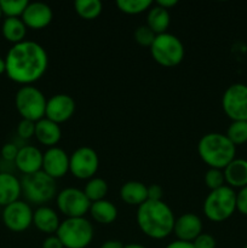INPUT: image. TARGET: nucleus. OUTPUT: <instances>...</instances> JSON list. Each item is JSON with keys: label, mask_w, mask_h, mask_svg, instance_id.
Instances as JSON below:
<instances>
[{"label": "nucleus", "mask_w": 247, "mask_h": 248, "mask_svg": "<svg viewBox=\"0 0 247 248\" xmlns=\"http://www.w3.org/2000/svg\"><path fill=\"white\" fill-rule=\"evenodd\" d=\"M48 67V55L36 41L24 40L12 45L5 56V73L12 81L33 85L43 78Z\"/></svg>", "instance_id": "obj_1"}, {"label": "nucleus", "mask_w": 247, "mask_h": 248, "mask_svg": "<svg viewBox=\"0 0 247 248\" xmlns=\"http://www.w3.org/2000/svg\"><path fill=\"white\" fill-rule=\"evenodd\" d=\"M136 220L145 236L153 240H164L173 232L176 218L171 207L162 200H147L138 206Z\"/></svg>", "instance_id": "obj_2"}, {"label": "nucleus", "mask_w": 247, "mask_h": 248, "mask_svg": "<svg viewBox=\"0 0 247 248\" xmlns=\"http://www.w3.org/2000/svg\"><path fill=\"white\" fill-rule=\"evenodd\" d=\"M198 154L210 169L224 170L236 157V147L224 133L210 132L199 140Z\"/></svg>", "instance_id": "obj_3"}, {"label": "nucleus", "mask_w": 247, "mask_h": 248, "mask_svg": "<svg viewBox=\"0 0 247 248\" xmlns=\"http://www.w3.org/2000/svg\"><path fill=\"white\" fill-rule=\"evenodd\" d=\"M202 210L211 222L220 223L229 219L236 211V191L228 186L210 191L203 201Z\"/></svg>", "instance_id": "obj_4"}, {"label": "nucleus", "mask_w": 247, "mask_h": 248, "mask_svg": "<svg viewBox=\"0 0 247 248\" xmlns=\"http://www.w3.org/2000/svg\"><path fill=\"white\" fill-rule=\"evenodd\" d=\"M64 248H86L94 236L92 223L85 217L65 218L56 232Z\"/></svg>", "instance_id": "obj_5"}, {"label": "nucleus", "mask_w": 247, "mask_h": 248, "mask_svg": "<svg viewBox=\"0 0 247 248\" xmlns=\"http://www.w3.org/2000/svg\"><path fill=\"white\" fill-rule=\"evenodd\" d=\"M21 186L22 195L26 198L27 202L39 206L50 202L58 194L55 179L43 171L23 176L21 179Z\"/></svg>", "instance_id": "obj_6"}, {"label": "nucleus", "mask_w": 247, "mask_h": 248, "mask_svg": "<svg viewBox=\"0 0 247 248\" xmlns=\"http://www.w3.org/2000/svg\"><path fill=\"white\" fill-rule=\"evenodd\" d=\"M149 48L155 62L166 68L178 65L183 61L185 52L181 39L171 33H162L155 36Z\"/></svg>", "instance_id": "obj_7"}, {"label": "nucleus", "mask_w": 247, "mask_h": 248, "mask_svg": "<svg viewBox=\"0 0 247 248\" xmlns=\"http://www.w3.org/2000/svg\"><path fill=\"white\" fill-rule=\"evenodd\" d=\"M46 103L45 94L33 85L22 86L15 96V106L22 119L34 123L45 118Z\"/></svg>", "instance_id": "obj_8"}, {"label": "nucleus", "mask_w": 247, "mask_h": 248, "mask_svg": "<svg viewBox=\"0 0 247 248\" xmlns=\"http://www.w3.org/2000/svg\"><path fill=\"white\" fill-rule=\"evenodd\" d=\"M56 205L58 211L65 218L85 217L90 211L91 201L85 195L84 190L77 188H65L56 196Z\"/></svg>", "instance_id": "obj_9"}, {"label": "nucleus", "mask_w": 247, "mask_h": 248, "mask_svg": "<svg viewBox=\"0 0 247 248\" xmlns=\"http://www.w3.org/2000/svg\"><path fill=\"white\" fill-rule=\"evenodd\" d=\"M222 108L232 121H247V85L236 82L228 86L222 96Z\"/></svg>", "instance_id": "obj_10"}, {"label": "nucleus", "mask_w": 247, "mask_h": 248, "mask_svg": "<svg viewBox=\"0 0 247 248\" xmlns=\"http://www.w3.org/2000/svg\"><path fill=\"white\" fill-rule=\"evenodd\" d=\"M99 167L98 154L91 147H80L69 156V172L77 179L93 178Z\"/></svg>", "instance_id": "obj_11"}, {"label": "nucleus", "mask_w": 247, "mask_h": 248, "mask_svg": "<svg viewBox=\"0 0 247 248\" xmlns=\"http://www.w3.org/2000/svg\"><path fill=\"white\" fill-rule=\"evenodd\" d=\"M33 212L31 205L26 201H15L2 210V223L14 232H22L33 225Z\"/></svg>", "instance_id": "obj_12"}, {"label": "nucleus", "mask_w": 247, "mask_h": 248, "mask_svg": "<svg viewBox=\"0 0 247 248\" xmlns=\"http://www.w3.org/2000/svg\"><path fill=\"white\" fill-rule=\"evenodd\" d=\"M77 103L69 94L57 93L51 96L46 103L45 118L56 124H62L74 115Z\"/></svg>", "instance_id": "obj_13"}, {"label": "nucleus", "mask_w": 247, "mask_h": 248, "mask_svg": "<svg viewBox=\"0 0 247 248\" xmlns=\"http://www.w3.org/2000/svg\"><path fill=\"white\" fill-rule=\"evenodd\" d=\"M43 172L56 179L62 178L69 172V155L60 147L48 148L43 153Z\"/></svg>", "instance_id": "obj_14"}, {"label": "nucleus", "mask_w": 247, "mask_h": 248, "mask_svg": "<svg viewBox=\"0 0 247 248\" xmlns=\"http://www.w3.org/2000/svg\"><path fill=\"white\" fill-rule=\"evenodd\" d=\"M21 18L27 28L38 31V29L46 28L51 23L53 18V11L50 5H47L46 2H29Z\"/></svg>", "instance_id": "obj_15"}, {"label": "nucleus", "mask_w": 247, "mask_h": 248, "mask_svg": "<svg viewBox=\"0 0 247 248\" xmlns=\"http://www.w3.org/2000/svg\"><path fill=\"white\" fill-rule=\"evenodd\" d=\"M202 220L195 213H184L176 218L173 234L177 240L185 242H193L202 232Z\"/></svg>", "instance_id": "obj_16"}, {"label": "nucleus", "mask_w": 247, "mask_h": 248, "mask_svg": "<svg viewBox=\"0 0 247 248\" xmlns=\"http://www.w3.org/2000/svg\"><path fill=\"white\" fill-rule=\"evenodd\" d=\"M15 165L24 176L36 173L43 170V153L34 145H23L18 149Z\"/></svg>", "instance_id": "obj_17"}, {"label": "nucleus", "mask_w": 247, "mask_h": 248, "mask_svg": "<svg viewBox=\"0 0 247 248\" xmlns=\"http://www.w3.org/2000/svg\"><path fill=\"white\" fill-rule=\"evenodd\" d=\"M60 224L61 222L58 215L53 208L48 207V206H39L33 212V225L44 234H56Z\"/></svg>", "instance_id": "obj_18"}, {"label": "nucleus", "mask_w": 247, "mask_h": 248, "mask_svg": "<svg viewBox=\"0 0 247 248\" xmlns=\"http://www.w3.org/2000/svg\"><path fill=\"white\" fill-rule=\"evenodd\" d=\"M22 195L21 181L7 172L0 173V206L6 207L10 203L19 200Z\"/></svg>", "instance_id": "obj_19"}, {"label": "nucleus", "mask_w": 247, "mask_h": 248, "mask_svg": "<svg viewBox=\"0 0 247 248\" xmlns=\"http://www.w3.org/2000/svg\"><path fill=\"white\" fill-rule=\"evenodd\" d=\"M34 137L40 144L52 148L56 147V144H58V142L61 140L62 130L58 124L44 118L35 123V136Z\"/></svg>", "instance_id": "obj_20"}, {"label": "nucleus", "mask_w": 247, "mask_h": 248, "mask_svg": "<svg viewBox=\"0 0 247 248\" xmlns=\"http://www.w3.org/2000/svg\"><path fill=\"white\" fill-rule=\"evenodd\" d=\"M225 184L232 189L247 186V160L235 157L224 170Z\"/></svg>", "instance_id": "obj_21"}, {"label": "nucleus", "mask_w": 247, "mask_h": 248, "mask_svg": "<svg viewBox=\"0 0 247 248\" xmlns=\"http://www.w3.org/2000/svg\"><path fill=\"white\" fill-rule=\"evenodd\" d=\"M120 198L130 206H140L148 200V186L138 181H128L120 188Z\"/></svg>", "instance_id": "obj_22"}, {"label": "nucleus", "mask_w": 247, "mask_h": 248, "mask_svg": "<svg viewBox=\"0 0 247 248\" xmlns=\"http://www.w3.org/2000/svg\"><path fill=\"white\" fill-rule=\"evenodd\" d=\"M89 213L92 219L99 224H111L118 218V208L113 202L108 200H99L91 202Z\"/></svg>", "instance_id": "obj_23"}, {"label": "nucleus", "mask_w": 247, "mask_h": 248, "mask_svg": "<svg viewBox=\"0 0 247 248\" xmlns=\"http://www.w3.org/2000/svg\"><path fill=\"white\" fill-rule=\"evenodd\" d=\"M27 29L21 17H6L2 22L1 33L5 40L16 45L26 40Z\"/></svg>", "instance_id": "obj_24"}, {"label": "nucleus", "mask_w": 247, "mask_h": 248, "mask_svg": "<svg viewBox=\"0 0 247 248\" xmlns=\"http://www.w3.org/2000/svg\"><path fill=\"white\" fill-rule=\"evenodd\" d=\"M170 23H171V16L169 10L162 9L156 4L152 5L147 14V26L156 35H159V34L167 33Z\"/></svg>", "instance_id": "obj_25"}, {"label": "nucleus", "mask_w": 247, "mask_h": 248, "mask_svg": "<svg viewBox=\"0 0 247 248\" xmlns=\"http://www.w3.org/2000/svg\"><path fill=\"white\" fill-rule=\"evenodd\" d=\"M74 9L79 17L91 21L102 14L103 4L99 0H77L74 2Z\"/></svg>", "instance_id": "obj_26"}, {"label": "nucleus", "mask_w": 247, "mask_h": 248, "mask_svg": "<svg viewBox=\"0 0 247 248\" xmlns=\"http://www.w3.org/2000/svg\"><path fill=\"white\" fill-rule=\"evenodd\" d=\"M84 193L91 202L104 200L106 195L108 194V184L103 178L93 177V178L89 179L87 183L85 184Z\"/></svg>", "instance_id": "obj_27"}, {"label": "nucleus", "mask_w": 247, "mask_h": 248, "mask_svg": "<svg viewBox=\"0 0 247 248\" xmlns=\"http://www.w3.org/2000/svg\"><path fill=\"white\" fill-rule=\"evenodd\" d=\"M150 0H118L116 6L126 15H139L152 7Z\"/></svg>", "instance_id": "obj_28"}, {"label": "nucleus", "mask_w": 247, "mask_h": 248, "mask_svg": "<svg viewBox=\"0 0 247 248\" xmlns=\"http://www.w3.org/2000/svg\"><path fill=\"white\" fill-rule=\"evenodd\" d=\"M225 136L235 147L247 143V121H232Z\"/></svg>", "instance_id": "obj_29"}, {"label": "nucleus", "mask_w": 247, "mask_h": 248, "mask_svg": "<svg viewBox=\"0 0 247 248\" xmlns=\"http://www.w3.org/2000/svg\"><path fill=\"white\" fill-rule=\"evenodd\" d=\"M28 4V0H0L2 15L6 17H21Z\"/></svg>", "instance_id": "obj_30"}, {"label": "nucleus", "mask_w": 247, "mask_h": 248, "mask_svg": "<svg viewBox=\"0 0 247 248\" xmlns=\"http://www.w3.org/2000/svg\"><path fill=\"white\" fill-rule=\"evenodd\" d=\"M205 184L210 189V191L227 186L225 184L224 172H223V170L208 169L205 173Z\"/></svg>", "instance_id": "obj_31"}, {"label": "nucleus", "mask_w": 247, "mask_h": 248, "mask_svg": "<svg viewBox=\"0 0 247 248\" xmlns=\"http://www.w3.org/2000/svg\"><path fill=\"white\" fill-rule=\"evenodd\" d=\"M133 36H135V40L138 45L145 46V47H150L153 44V41L155 40V36L156 34L147 26H139L136 28L135 33H133Z\"/></svg>", "instance_id": "obj_32"}, {"label": "nucleus", "mask_w": 247, "mask_h": 248, "mask_svg": "<svg viewBox=\"0 0 247 248\" xmlns=\"http://www.w3.org/2000/svg\"><path fill=\"white\" fill-rule=\"evenodd\" d=\"M17 133L22 140H31V137L35 136V123L22 119L17 126Z\"/></svg>", "instance_id": "obj_33"}, {"label": "nucleus", "mask_w": 247, "mask_h": 248, "mask_svg": "<svg viewBox=\"0 0 247 248\" xmlns=\"http://www.w3.org/2000/svg\"><path fill=\"white\" fill-rule=\"evenodd\" d=\"M193 245L195 248H216L217 242L216 239L210 234L201 232L198 237L193 241Z\"/></svg>", "instance_id": "obj_34"}, {"label": "nucleus", "mask_w": 247, "mask_h": 248, "mask_svg": "<svg viewBox=\"0 0 247 248\" xmlns=\"http://www.w3.org/2000/svg\"><path fill=\"white\" fill-rule=\"evenodd\" d=\"M18 149L19 148L16 144H14V143H6V144L2 145L1 152L0 153H1L2 159L6 160V161L15 162L17 154H18Z\"/></svg>", "instance_id": "obj_35"}, {"label": "nucleus", "mask_w": 247, "mask_h": 248, "mask_svg": "<svg viewBox=\"0 0 247 248\" xmlns=\"http://www.w3.org/2000/svg\"><path fill=\"white\" fill-rule=\"evenodd\" d=\"M236 211L247 216V186L240 189L239 193H236Z\"/></svg>", "instance_id": "obj_36"}, {"label": "nucleus", "mask_w": 247, "mask_h": 248, "mask_svg": "<svg viewBox=\"0 0 247 248\" xmlns=\"http://www.w3.org/2000/svg\"><path fill=\"white\" fill-rule=\"evenodd\" d=\"M164 190L159 184H152L148 186V200L152 201H161Z\"/></svg>", "instance_id": "obj_37"}, {"label": "nucleus", "mask_w": 247, "mask_h": 248, "mask_svg": "<svg viewBox=\"0 0 247 248\" xmlns=\"http://www.w3.org/2000/svg\"><path fill=\"white\" fill-rule=\"evenodd\" d=\"M41 248H64V246L57 237V235H48L43 241Z\"/></svg>", "instance_id": "obj_38"}, {"label": "nucleus", "mask_w": 247, "mask_h": 248, "mask_svg": "<svg viewBox=\"0 0 247 248\" xmlns=\"http://www.w3.org/2000/svg\"><path fill=\"white\" fill-rule=\"evenodd\" d=\"M165 248H195L194 247L193 242H185L181 241V240H176V241L170 242Z\"/></svg>", "instance_id": "obj_39"}, {"label": "nucleus", "mask_w": 247, "mask_h": 248, "mask_svg": "<svg viewBox=\"0 0 247 248\" xmlns=\"http://www.w3.org/2000/svg\"><path fill=\"white\" fill-rule=\"evenodd\" d=\"M125 245L121 241H118V240H108V241L103 242L99 248H124Z\"/></svg>", "instance_id": "obj_40"}, {"label": "nucleus", "mask_w": 247, "mask_h": 248, "mask_svg": "<svg viewBox=\"0 0 247 248\" xmlns=\"http://www.w3.org/2000/svg\"><path fill=\"white\" fill-rule=\"evenodd\" d=\"M177 4H178L177 0H157L156 1V5H159V6H161L162 9L165 10L172 9V7L176 6Z\"/></svg>", "instance_id": "obj_41"}, {"label": "nucleus", "mask_w": 247, "mask_h": 248, "mask_svg": "<svg viewBox=\"0 0 247 248\" xmlns=\"http://www.w3.org/2000/svg\"><path fill=\"white\" fill-rule=\"evenodd\" d=\"M5 73V58L0 56V75Z\"/></svg>", "instance_id": "obj_42"}, {"label": "nucleus", "mask_w": 247, "mask_h": 248, "mask_svg": "<svg viewBox=\"0 0 247 248\" xmlns=\"http://www.w3.org/2000/svg\"><path fill=\"white\" fill-rule=\"evenodd\" d=\"M124 248H147V247L139 244H128V245H125V247Z\"/></svg>", "instance_id": "obj_43"}, {"label": "nucleus", "mask_w": 247, "mask_h": 248, "mask_svg": "<svg viewBox=\"0 0 247 248\" xmlns=\"http://www.w3.org/2000/svg\"><path fill=\"white\" fill-rule=\"evenodd\" d=\"M1 16H2V11H1V7H0V19H1Z\"/></svg>", "instance_id": "obj_44"}, {"label": "nucleus", "mask_w": 247, "mask_h": 248, "mask_svg": "<svg viewBox=\"0 0 247 248\" xmlns=\"http://www.w3.org/2000/svg\"><path fill=\"white\" fill-rule=\"evenodd\" d=\"M244 248H247V244L246 245H245V247Z\"/></svg>", "instance_id": "obj_45"}]
</instances>
